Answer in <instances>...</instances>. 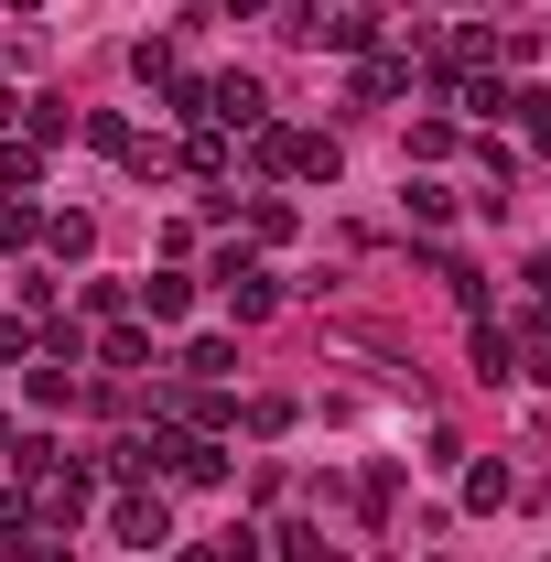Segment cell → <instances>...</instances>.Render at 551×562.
<instances>
[{
	"label": "cell",
	"mask_w": 551,
	"mask_h": 562,
	"mask_svg": "<svg viewBox=\"0 0 551 562\" xmlns=\"http://www.w3.org/2000/svg\"><path fill=\"white\" fill-rule=\"evenodd\" d=\"M541 379H551V357H541Z\"/></svg>",
	"instance_id": "8"
},
{
	"label": "cell",
	"mask_w": 551,
	"mask_h": 562,
	"mask_svg": "<svg viewBox=\"0 0 551 562\" xmlns=\"http://www.w3.org/2000/svg\"><path fill=\"white\" fill-rule=\"evenodd\" d=\"M476 368L486 379H519V336L508 325H476Z\"/></svg>",
	"instance_id": "5"
},
{
	"label": "cell",
	"mask_w": 551,
	"mask_h": 562,
	"mask_svg": "<svg viewBox=\"0 0 551 562\" xmlns=\"http://www.w3.org/2000/svg\"><path fill=\"white\" fill-rule=\"evenodd\" d=\"M206 120H227V131H260V120H271V98H260L249 76H216V87H206Z\"/></svg>",
	"instance_id": "2"
},
{
	"label": "cell",
	"mask_w": 551,
	"mask_h": 562,
	"mask_svg": "<svg viewBox=\"0 0 551 562\" xmlns=\"http://www.w3.org/2000/svg\"><path fill=\"white\" fill-rule=\"evenodd\" d=\"M120 541H131V552H162V541H173V530H162V497H120Z\"/></svg>",
	"instance_id": "4"
},
{
	"label": "cell",
	"mask_w": 551,
	"mask_h": 562,
	"mask_svg": "<svg viewBox=\"0 0 551 562\" xmlns=\"http://www.w3.org/2000/svg\"><path fill=\"white\" fill-rule=\"evenodd\" d=\"M184 303H195V281H184V271H162V281H140V314H162V325H173V314H184Z\"/></svg>",
	"instance_id": "6"
},
{
	"label": "cell",
	"mask_w": 551,
	"mask_h": 562,
	"mask_svg": "<svg viewBox=\"0 0 551 562\" xmlns=\"http://www.w3.org/2000/svg\"><path fill=\"white\" fill-rule=\"evenodd\" d=\"M44 249H55V260H87V249H98V227H87V216H55V227H44Z\"/></svg>",
	"instance_id": "7"
},
{
	"label": "cell",
	"mask_w": 551,
	"mask_h": 562,
	"mask_svg": "<svg viewBox=\"0 0 551 562\" xmlns=\"http://www.w3.org/2000/svg\"><path fill=\"white\" fill-rule=\"evenodd\" d=\"M140 465H162L173 487H216L227 465H216V443H195V432H162V443H140Z\"/></svg>",
	"instance_id": "1"
},
{
	"label": "cell",
	"mask_w": 551,
	"mask_h": 562,
	"mask_svg": "<svg viewBox=\"0 0 551 562\" xmlns=\"http://www.w3.org/2000/svg\"><path fill=\"white\" fill-rule=\"evenodd\" d=\"M216 281H227V303H238V314H271V271H260L249 249H227V260H216Z\"/></svg>",
	"instance_id": "3"
}]
</instances>
